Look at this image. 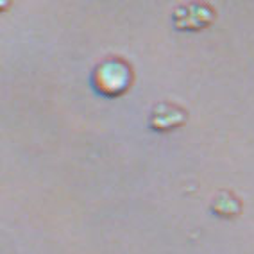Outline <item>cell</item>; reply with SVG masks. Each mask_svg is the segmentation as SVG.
Returning <instances> with one entry per match:
<instances>
[{"label": "cell", "instance_id": "3", "mask_svg": "<svg viewBox=\"0 0 254 254\" xmlns=\"http://www.w3.org/2000/svg\"><path fill=\"white\" fill-rule=\"evenodd\" d=\"M186 122V113L176 104H168V102H159L154 106L152 113H150V127L156 131L167 132L172 131L176 127L183 126Z\"/></svg>", "mask_w": 254, "mask_h": 254}, {"label": "cell", "instance_id": "2", "mask_svg": "<svg viewBox=\"0 0 254 254\" xmlns=\"http://www.w3.org/2000/svg\"><path fill=\"white\" fill-rule=\"evenodd\" d=\"M215 13L204 4L179 5L174 13V25L179 31H200L213 22Z\"/></svg>", "mask_w": 254, "mask_h": 254}, {"label": "cell", "instance_id": "4", "mask_svg": "<svg viewBox=\"0 0 254 254\" xmlns=\"http://www.w3.org/2000/svg\"><path fill=\"white\" fill-rule=\"evenodd\" d=\"M215 202H218V204H213V209L217 211V213L224 215V217H229V215H236L235 211H233V209H222V208H220V204H222V202H220L218 199L215 200ZM229 202H235V199H233V197H227V200H224V206H226V208H229Z\"/></svg>", "mask_w": 254, "mask_h": 254}, {"label": "cell", "instance_id": "1", "mask_svg": "<svg viewBox=\"0 0 254 254\" xmlns=\"http://www.w3.org/2000/svg\"><path fill=\"white\" fill-rule=\"evenodd\" d=\"M132 72L127 63L120 59H108L100 63L93 72V86L106 97H118L129 90Z\"/></svg>", "mask_w": 254, "mask_h": 254}]
</instances>
